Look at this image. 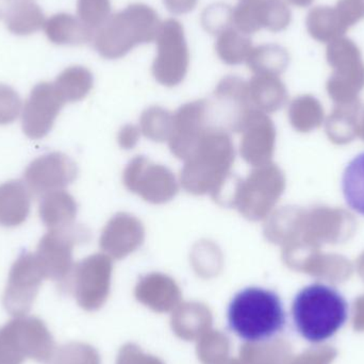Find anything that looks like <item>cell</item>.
<instances>
[{
	"instance_id": "cell-1",
	"label": "cell",
	"mask_w": 364,
	"mask_h": 364,
	"mask_svg": "<svg viewBox=\"0 0 364 364\" xmlns=\"http://www.w3.org/2000/svg\"><path fill=\"white\" fill-rule=\"evenodd\" d=\"M291 314L295 329L304 340L322 344L346 326L350 318V305L335 287L314 282L295 295Z\"/></svg>"
},
{
	"instance_id": "cell-2",
	"label": "cell",
	"mask_w": 364,
	"mask_h": 364,
	"mask_svg": "<svg viewBox=\"0 0 364 364\" xmlns=\"http://www.w3.org/2000/svg\"><path fill=\"white\" fill-rule=\"evenodd\" d=\"M227 324L235 336L250 343L273 339L286 328L284 303L275 291L259 287L243 289L229 303Z\"/></svg>"
},
{
	"instance_id": "cell-3",
	"label": "cell",
	"mask_w": 364,
	"mask_h": 364,
	"mask_svg": "<svg viewBox=\"0 0 364 364\" xmlns=\"http://www.w3.org/2000/svg\"><path fill=\"white\" fill-rule=\"evenodd\" d=\"M161 21L157 12L145 4H132L115 13L96 30L93 46L105 59H119L139 45L157 38Z\"/></svg>"
},
{
	"instance_id": "cell-4",
	"label": "cell",
	"mask_w": 364,
	"mask_h": 364,
	"mask_svg": "<svg viewBox=\"0 0 364 364\" xmlns=\"http://www.w3.org/2000/svg\"><path fill=\"white\" fill-rule=\"evenodd\" d=\"M157 57L153 64L156 79L162 85H176L188 72L190 53L181 23L168 18L161 23L157 38Z\"/></svg>"
},
{
	"instance_id": "cell-5",
	"label": "cell",
	"mask_w": 364,
	"mask_h": 364,
	"mask_svg": "<svg viewBox=\"0 0 364 364\" xmlns=\"http://www.w3.org/2000/svg\"><path fill=\"white\" fill-rule=\"evenodd\" d=\"M291 21L292 12L284 0H240L233 9V27L246 36L261 29L284 31Z\"/></svg>"
},
{
	"instance_id": "cell-6",
	"label": "cell",
	"mask_w": 364,
	"mask_h": 364,
	"mask_svg": "<svg viewBox=\"0 0 364 364\" xmlns=\"http://www.w3.org/2000/svg\"><path fill=\"white\" fill-rule=\"evenodd\" d=\"M64 100L55 85L40 82L32 89L21 114L23 134L31 140L45 138L53 129Z\"/></svg>"
},
{
	"instance_id": "cell-7",
	"label": "cell",
	"mask_w": 364,
	"mask_h": 364,
	"mask_svg": "<svg viewBox=\"0 0 364 364\" xmlns=\"http://www.w3.org/2000/svg\"><path fill=\"white\" fill-rule=\"evenodd\" d=\"M76 176L74 162L61 153L46 154L36 158L23 173L26 186L34 196L59 191L74 181Z\"/></svg>"
},
{
	"instance_id": "cell-8",
	"label": "cell",
	"mask_w": 364,
	"mask_h": 364,
	"mask_svg": "<svg viewBox=\"0 0 364 364\" xmlns=\"http://www.w3.org/2000/svg\"><path fill=\"white\" fill-rule=\"evenodd\" d=\"M44 278L36 255L21 250L9 275L4 299L6 307L14 311L28 309Z\"/></svg>"
},
{
	"instance_id": "cell-9",
	"label": "cell",
	"mask_w": 364,
	"mask_h": 364,
	"mask_svg": "<svg viewBox=\"0 0 364 364\" xmlns=\"http://www.w3.org/2000/svg\"><path fill=\"white\" fill-rule=\"evenodd\" d=\"M76 242L72 229H50L38 242L36 257L45 278L59 279L72 264L73 247Z\"/></svg>"
},
{
	"instance_id": "cell-10",
	"label": "cell",
	"mask_w": 364,
	"mask_h": 364,
	"mask_svg": "<svg viewBox=\"0 0 364 364\" xmlns=\"http://www.w3.org/2000/svg\"><path fill=\"white\" fill-rule=\"evenodd\" d=\"M31 208V193L21 181L0 186V225L6 228L21 226L27 220Z\"/></svg>"
},
{
	"instance_id": "cell-11",
	"label": "cell",
	"mask_w": 364,
	"mask_h": 364,
	"mask_svg": "<svg viewBox=\"0 0 364 364\" xmlns=\"http://www.w3.org/2000/svg\"><path fill=\"white\" fill-rule=\"evenodd\" d=\"M45 34L53 44L82 45L93 41L95 31L85 25L78 16L68 13H58L47 19L44 26Z\"/></svg>"
},
{
	"instance_id": "cell-12",
	"label": "cell",
	"mask_w": 364,
	"mask_h": 364,
	"mask_svg": "<svg viewBox=\"0 0 364 364\" xmlns=\"http://www.w3.org/2000/svg\"><path fill=\"white\" fill-rule=\"evenodd\" d=\"M308 33L321 43H331L343 38L350 28L346 26L336 6H320L311 9L306 19Z\"/></svg>"
},
{
	"instance_id": "cell-13",
	"label": "cell",
	"mask_w": 364,
	"mask_h": 364,
	"mask_svg": "<svg viewBox=\"0 0 364 364\" xmlns=\"http://www.w3.org/2000/svg\"><path fill=\"white\" fill-rule=\"evenodd\" d=\"M41 220L50 229L68 227L77 213L74 198L64 191H53L42 197L38 208Z\"/></svg>"
},
{
	"instance_id": "cell-14",
	"label": "cell",
	"mask_w": 364,
	"mask_h": 364,
	"mask_svg": "<svg viewBox=\"0 0 364 364\" xmlns=\"http://www.w3.org/2000/svg\"><path fill=\"white\" fill-rule=\"evenodd\" d=\"M46 18L36 0H13L6 17L9 31L15 36H29L44 28Z\"/></svg>"
},
{
	"instance_id": "cell-15",
	"label": "cell",
	"mask_w": 364,
	"mask_h": 364,
	"mask_svg": "<svg viewBox=\"0 0 364 364\" xmlns=\"http://www.w3.org/2000/svg\"><path fill=\"white\" fill-rule=\"evenodd\" d=\"M252 49L250 36L242 33L233 26L218 34L215 50L218 58L228 65H237L247 60Z\"/></svg>"
},
{
	"instance_id": "cell-16",
	"label": "cell",
	"mask_w": 364,
	"mask_h": 364,
	"mask_svg": "<svg viewBox=\"0 0 364 364\" xmlns=\"http://www.w3.org/2000/svg\"><path fill=\"white\" fill-rule=\"evenodd\" d=\"M53 85L64 102H78L93 87V75L83 66H70L57 77Z\"/></svg>"
},
{
	"instance_id": "cell-17",
	"label": "cell",
	"mask_w": 364,
	"mask_h": 364,
	"mask_svg": "<svg viewBox=\"0 0 364 364\" xmlns=\"http://www.w3.org/2000/svg\"><path fill=\"white\" fill-rule=\"evenodd\" d=\"M342 192L348 207L364 216V153L346 166L342 176Z\"/></svg>"
},
{
	"instance_id": "cell-18",
	"label": "cell",
	"mask_w": 364,
	"mask_h": 364,
	"mask_svg": "<svg viewBox=\"0 0 364 364\" xmlns=\"http://www.w3.org/2000/svg\"><path fill=\"white\" fill-rule=\"evenodd\" d=\"M246 62L258 74L282 73L288 65V51L278 44L260 45L252 49Z\"/></svg>"
},
{
	"instance_id": "cell-19",
	"label": "cell",
	"mask_w": 364,
	"mask_h": 364,
	"mask_svg": "<svg viewBox=\"0 0 364 364\" xmlns=\"http://www.w3.org/2000/svg\"><path fill=\"white\" fill-rule=\"evenodd\" d=\"M77 15L85 25L96 31L112 15L110 0H78Z\"/></svg>"
},
{
	"instance_id": "cell-20",
	"label": "cell",
	"mask_w": 364,
	"mask_h": 364,
	"mask_svg": "<svg viewBox=\"0 0 364 364\" xmlns=\"http://www.w3.org/2000/svg\"><path fill=\"white\" fill-rule=\"evenodd\" d=\"M233 9L228 4L218 2L207 6L201 15V25L210 34L218 36L233 26Z\"/></svg>"
},
{
	"instance_id": "cell-21",
	"label": "cell",
	"mask_w": 364,
	"mask_h": 364,
	"mask_svg": "<svg viewBox=\"0 0 364 364\" xmlns=\"http://www.w3.org/2000/svg\"><path fill=\"white\" fill-rule=\"evenodd\" d=\"M18 93L10 85L0 83V125H9L18 119L21 111Z\"/></svg>"
},
{
	"instance_id": "cell-22",
	"label": "cell",
	"mask_w": 364,
	"mask_h": 364,
	"mask_svg": "<svg viewBox=\"0 0 364 364\" xmlns=\"http://www.w3.org/2000/svg\"><path fill=\"white\" fill-rule=\"evenodd\" d=\"M336 9L348 28L364 18V0H339Z\"/></svg>"
},
{
	"instance_id": "cell-23",
	"label": "cell",
	"mask_w": 364,
	"mask_h": 364,
	"mask_svg": "<svg viewBox=\"0 0 364 364\" xmlns=\"http://www.w3.org/2000/svg\"><path fill=\"white\" fill-rule=\"evenodd\" d=\"M164 4L172 14L181 15L194 10L198 0H164Z\"/></svg>"
},
{
	"instance_id": "cell-24",
	"label": "cell",
	"mask_w": 364,
	"mask_h": 364,
	"mask_svg": "<svg viewBox=\"0 0 364 364\" xmlns=\"http://www.w3.org/2000/svg\"><path fill=\"white\" fill-rule=\"evenodd\" d=\"M13 0H0V19L6 18V15L10 12Z\"/></svg>"
},
{
	"instance_id": "cell-25",
	"label": "cell",
	"mask_w": 364,
	"mask_h": 364,
	"mask_svg": "<svg viewBox=\"0 0 364 364\" xmlns=\"http://www.w3.org/2000/svg\"><path fill=\"white\" fill-rule=\"evenodd\" d=\"M287 1L290 2L293 6H299V8H307L314 0H287Z\"/></svg>"
}]
</instances>
